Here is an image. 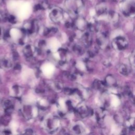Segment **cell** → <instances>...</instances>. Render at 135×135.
I'll use <instances>...</instances> for the list:
<instances>
[{"label":"cell","instance_id":"1","mask_svg":"<svg viewBox=\"0 0 135 135\" xmlns=\"http://www.w3.org/2000/svg\"><path fill=\"white\" fill-rule=\"evenodd\" d=\"M60 126V120L56 117L48 118L44 122V127L47 131L50 133L56 132Z\"/></svg>","mask_w":135,"mask_h":135},{"label":"cell","instance_id":"2","mask_svg":"<svg viewBox=\"0 0 135 135\" xmlns=\"http://www.w3.org/2000/svg\"><path fill=\"white\" fill-rule=\"evenodd\" d=\"M112 45L116 50L123 51L127 47L128 41L124 37H117L112 41Z\"/></svg>","mask_w":135,"mask_h":135},{"label":"cell","instance_id":"3","mask_svg":"<svg viewBox=\"0 0 135 135\" xmlns=\"http://www.w3.org/2000/svg\"><path fill=\"white\" fill-rule=\"evenodd\" d=\"M108 34L105 32L101 33L97 38V44L99 48L105 49L108 44Z\"/></svg>","mask_w":135,"mask_h":135},{"label":"cell","instance_id":"4","mask_svg":"<svg viewBox=\"0 0 135 135\" xmlns=\"http://www.w3.org/2000/svg\"><path fill=\"white\" fill-rule=\"evenodd\" d=\"M50 16L51 19L55 22L61 21L63 18V13L62 11L58 8H54L50 12Z\"/></svg>","mask_w":135,"mask_h":135},{"label":"cell","instance_id":"5","mask_svg":"<svg viewBox=\"0 0 135 135\" xmlns=\"http://www.w3.org/2000/svg\"><path fill=\"white\" fill-rule=\"evenodd\" d=\"M76 112L82 118H86L89 116L90 114H92V110L86 106H82L79 107L78 108L76 109Z\"/></svg>","mask_w":135,"mask_h":135},{"label":"cell","instance_id":"6","mask_svg":"<svg viewBox=\"0 0 135 135\" xmlns=\"http://www.w3.org/2000/svg\"><path fill=\"white\" fill-rule=\"evenodd\" d=\"M36 52H37V49L33 45H28L23 49V53L27 58H31Z\"/></svg>","mask_w":135,"mask_h":135},{"label":"cell","instance_id":"7","mask_svg":"<svg viewBox=\"0 0 135 135\" xmlns=\"http://www.w3.org/2000/svg\"><path fill=\"white\" fill-rule=\"evenodd\" d=\"M81 41L83 45L86 47H90L92 43V37L90 32H86L81 37Z\"/></svg>","mask_w":135,"mask_h":135},{"label":"cell","instance_id":"8","mask_svg":"<svg viewBox=\"0 0 135 135\" xmlns=\"http://www.w3.org/2000/svg\"><path fill=\"white\" fill-rule=\"evenodd\" d=\"M119 72L124 76H128L131 72L130 68L125 64H120L118 66Z\"/></svg>","mask_w":135,"mask_h":135},{"label":"cell","instance_id":"9","mask_svg":"<svg viewBox=\"0 0 135 135\" xmlns=\"http://www.w3.org/2000/svg\"><path fill=\"white\" fill-rule=\"evenodd\" d=\"M87 25L88 23L85 20L81 18L77 19L76 22V26L80 30H84L86 29L87 28Z\"/></svg>","mask_w":135,"mask_h":135},{"label":"cell","instance_id":"10","mask_svg":"<svg viewBox=\"0 0 135 135\" xmlns=\"http://www.w3.org/2000/svg\"><path fill=\"white\" fill-rule=\"evenodd\" d=\"M106 86L105 82L101 81L99 80H96L92 84V87L97 90H103Z\"/></svg>","mask_w":135,"mask_h":135},{"label":"cell","instance_id":"11","mask_svg":"<svg viewBox=\"0 0 135 135\" xmlns=\"http://www.w3.org/2000/svg\"><path fill=\"white\" fill-rule=\"evenodd\" d=\"M105 83L106 86L115 87L117 86L116 79L111 75H108L106 77Z\"/></svg>","mask_w":135,"mask_h":135},{"label":"cell","instance_id":"12","mask_svg":"<svg viewBox=\"0 0 135 135\" xmlns=\"http://www.w3.org/2000/svg\"><path fill=\"white\" fill-rule=\"evenodd\" d=\"M12 66L11 62L7 59H3L0 61V67L3 69H9Z\"/></svg>","mask_w":135,"mask_h":135},{"label":"cell","instance_id":"13","mask_svg":"<svg viewBox=\"0 0 135 135\" xmlns=\"http://www.w3.org/2000/svg\"><path fill=\"white\" fill-rule=\"evenodd\" d=\"M97 13L99 15H101L105 13L106 11V7L104 3H101L97 5L96 8Z\"/></svg>","mask_w":135,"mask_h":135},{"label":"cell","instance_id":"14","mask_svg":"<svg viewBox=\"0 0 135 135\" xmlns=\"http://www.w3.org/2000/svg\"><path fill=\"white\" fill-rule=\"evenodd\" d=\"M72 50L75 53L79 55H82L84 52L82 47L79 44H75V45H73V46L72 47Z\"/></svg>","mask_w":135,"mask_h":135},{"label":"cell","instance_id":"15","mask_svg":"<svg viewBox=\"0 0 135 135\" xmlns=\"http://www.w3.org/2000/svg\"><path fill=\"white\" fill-rule=\"evenodd\" d=\"M72 130L76 134H81L84 131L83 128L78 124L75 125L74 126H73Z\"/></svg>","mask_w":135,"mask_h":135},{"label":"cell","instance_id":"16","mask_svg":"<svg viewBox=\"0 0 135 135\" xmlns=\"http://www.w3.org/2000/svg\"><path fill=\"white\" fill-rule=\"evenodd\" d=\"M53 87H54V89L58 92H60L63 89L62 84L59 82H57L54 83Z\"/></svg>","mask_w":135,"mask_h":135},{"label":"cell","instance_id":"17","mask_svg":"<svg viewBox=\"0 0 135 135\" xmlns=\"http://www.w3.org/2000/svg\"><path fill=\"white\" fill-rule=\"evenodd\" d=\"M64 93L67 95H72L76 92V89H73L69 88H65L63 89Z\"/></svg>","mask_w":135,"mask_h":135},{"label":"cell","instance_id":"18","mask_svg":"<svg viewBox=\"0 0 135 135\" xmlns=\"http://www.w3.org/2000/svg\"><path fill=\"white\" fill-rule=\"evenodd\" d=\"M23 110H24V113L26 116V117H28L29 118H30L31 113V107L29 106H25L24 107Z\"/></svg>","mask_w":135,"mask_h":135},{"label":"cell","instance_id":"19","mask_svg":"<svg viewBox=\"0 0 135 135\" xmlns=\"http://www.w3.org/2000/svg\"><path fill=\"white\" fill-rule=\"evenodd\" d=\"M110 18L112 20V21L114 23H116V22H117L118 20V19H119L117 14H116L113 12L110 13Z\"/></svg>","mask_w":135,"mask_h":135},{"label":"cell","instance_id":"20","mask_svg":"<svg viewBox=\"0 0 135 135\" xmlns=\"http://www.w3.org/2000/svg\"><path fill=\"white\" fill-rule=\"evenodd\" d=\"M9 118H10V115L6 114L5 116H3L1 118V121L2 124H3V125H6L8 124H9V122L10 121Z\"/></svg>","mask_w":135,"mask_h":135},{"label":"cell","instance_id":"21","mask_svg":"<svg viewBox=\"0 0 135 135\" xmlns=\"http://www.w3.org/2000/svg\"><path fill=\"white\" fill-rule=\"evenodd\" d=\"M114 120L119 124H122L123 122V118L119 115H115L114 117Z\"/></svg>","mask_w":135,"mask_h":135},{"label":"cell","instance_id":"22","mask_svg":"<svg viewBox=\"0 0 135 135\" xmlns=\"http://www.w3.org/2000/svg\"><path fill=\"white\" fill-rule=\"evenodd\" d=\"M129 60H130V64L132 65V66H134V51L132 52L131 56H130Z\"/></svg>","mask_w":135,"mask_h":135},{"label":"cell","instance_id":"23","mask_svg":"<svg viewBox=\"0 0 135 135\" xmlns=\"http://www.w3.org/2000/svg\"><path fill=\"white\" fill-rule=\"evenodd\" d=\"M43 9L41 4H37L35 6V11H38V10H42Z\"/></svg>","mask_w":135,"mask_h":135},{"label":"cell","instance_id":"24","mask_svg":"<svg viewBox=\"0 0 135 135\" xmlns=\"http://www.w3.org/2000/svg\"><path fill=\"white\" fill-rule=\"evenodd\" d=\"M65 25L67 28H70L73 26V24L70 22H66Z\"/></svg>","mask_w":135,"mask_h":135},{"label":"cell","instance_id":"25","mask_svg":"<svg viewBox=\"0 0 135 135\" xmlns=\"http://www.w3.org/2000/svg\"><path fill=\"white\" fill-rule=\"evenodd\" d=\"M25 133L26 134H33V131L32 129H28L26 130Z\"/></svg>","mask_w":135,"mask_h":135},{"label":"cell","instance_id":"26","mask_svg":"<svg viewBox=\"0 0 135 135\" xmlns=\"http://www.w3.org/2000/svg\"><path fill=\"white\" fill-rule=\"evenodd\" d=\"M21 68V66L20 64H16V65L14 66L15 70H20Z\"/></svg>","mask_w":135,"mask_h":135},{"label":"cell","instance_id":"27","mask_svg":"<svg viewBox=\"0 0 135 135\" xmlns=\"http://www.w3.org/2000/svg\"><path fill=\"white\" fill-rule=\"evenodd\" d=\"M9 21H10V22H11L12 23H14V22H15V18L13 16H11L10 17V18H9Z\"/></svg>","mask_w":135,"mask_h":135},{"label":"cell","instance_id":"28","mask_svg":"<svg viewBox=\"0 0 135 135\" xmlns=\"http://www.w3.org/2000/svg\"><path fill=\"white\" fill-rule=\"evenodd\" d=\"M1 29H0V36H1Z\"/></svg>","mask_w":135,"mask_h":135},{"label":"cell","instance_id":"29","mask_svg":"<svg viewBox=\"0 0 135 135\" xmlns=\"http://www.w3.org/2000/svg\"><path fill=\"white\" fill-rule=\"evenodd\" d=\"M1 83V79H0V84Z\"/></svg>","mask_w":135,"mask_h":135}]
</instances>
